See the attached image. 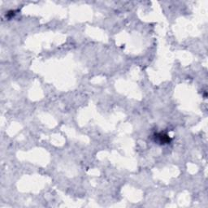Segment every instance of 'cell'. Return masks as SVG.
<instances>
[{
    "instance_id": "6da1fadb",
    "label": "cell",
    "mask_w": 208,
    "mask_h": 208,
    "mask_svg": "<svg viewBox=\"0 0 208 208\" xmlns=\"http://www.w3.org/2000/svg\"><path fill=\"white\" fill-rule=\"evenodd\" d=\"M155 138L159 139L157 140L158 141H159V143L161 144H166L170 142V138L167 135V134L164 133H158L155 135Z\"/></svg>"
}]
</instances>
